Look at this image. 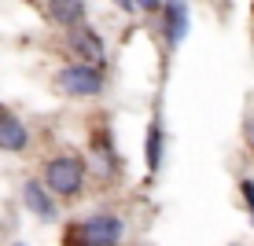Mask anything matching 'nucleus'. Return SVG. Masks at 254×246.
Segmentation results:
<instances>
[{
    "mask_svg": "<svg viewBox=\"0 0 254 246\" xmlns=\"http://www.w3.org/2000/svg\"><path fill=\"white\" fill-rule=\"evenodd\" d=\"M129 235V221L111 209H96V213L74 217L63 228V246H122Z\"/></svg>",
    "mask_w": 254,
    "mask_h": 246,
    "instance_id": "nucleus-1",
    "label": "nucleus"
},
{
    "mask_svg": "<svg viewBox=\"0 0 254 246\" xmlns=\"http://www.w3.org/2000/svg\"><path fill=\"white\" fill-rule=\"evenodd\" d=\"M89 162H85V154H48L45 162H41V184L56 195L59 202H74L85 195V184H89Z\"/></svg>",
    "mask_w": 254,
    "mask_h": 246,
    "instance_id": "nucleus-2",
    "label": "nucleus"
},
{
    "mask_svg": "<svg viewBox=\"0 0 254 246\" xmlns=\"http://www.w3.org/2000/svg\"><path fill=\"white\" fill-rule=\"evenodd\" d=\"M52 85L66 96V99H100L107 92V74L103 66H89V63H63L52 74Z\"/></svg>",
    "mask_w": 254,
    "mask_h": 246,
    "instance_id": "nucleus-3",
    "label": "nucleus"
},
{
    "mask_svg": "<svg viewBox=\"0 0 254 246\" xmlns=\"http://www.w3.org/2000/svg\"><path fill=\"white\" fill-rule=\"evenodd\" d=\"M66 48H70V55H74V63H89V66L107 63V41H103L100 30L89 26V22L66 33Z\"/></svg>",
    "mask_w": 254,
    "mask_h": 246,
    "instance_id": "nucleus-4",
    "label": "nucleus"
},
{
    "mask_svg": "<svg viewBox=\"0 0 254 246\" xmlns=\"http://www.w3.org/2000/svg\"><path fill=\"white\" fill-rule=\"evenodd\" d=\"M19 198H22V209H26L30 217H37L41 224H56V221H59V198L52 195L45 184H41V177L22 180Z\"/></svg>",
    "mask_w": 254,
    "mask_h": 246,
    "instance_id": "nucleus-5",
    "label": "nucleus"
},
{
    "mask_svg": "<svg viewBox=\"0 0 254 246\" xmlns=\"http://www.w3.org/2000/svg\"><path fill=\"white\" fill-rule=\"evenodd\" d=\"M30 147H33V129L11 107L0 103V151L4 154H26Z\"/></svg>",
    "mask_w": 254,
    "mask_h": 246,
    "instance_id": "nucleus-6",
    "label": "nucleus"
},
{
    "mask_svg": "<svg viewBox=\"0 0 254 246\" xmlns=\"http://www.w3.org/2000/svg\"><path fill=\"white\" fill-rule=\"evenodd\" d=\"M159 30H162V45L166 48H181L185 45V37H188V30H191V11H188V4H162V11H159Z\"/></svg>",
    "mask_w": 254,
    "mask_h": 246,
    "instance_id": "nucleus-7",
    "label": "nucleus"
},
{
    "mask_svg": "<svg viewBox=\"0 0 254 246\" xmlns=\"http://www.w3.org/2000/svg\"><path fill=\"white\" fill-rule=\"evenodd\" d=\"M85 162H89V173H100V177H115L118 173V151H115V136L111 133H96L92 136V147L89 154H85Z\"/></svg>",
    "mask_w": 254,
    "mask_h": 246,
    "instance_id": "nucleus-8",
    "label": "nucleus"
},
{
    "mask_svg": "<svg viewBox=\"0 0 254 246\" xmlns=\"http://www.w3.org/2000/svg\"><path fill=\"white\" fill-rule=\"evenodd\" d=\"M166 144H170V136H166V121H162V110L151 114V121H147V133H144V162H147V173H159L162 162H166Z\"/></svg>",
    "mask_w": 254,
    "mask_h": 246,
    "instance_id": "nucleus-9",
    "label": "nucleus"
},
{
    "mask_svg": "<svg viewBox=\"0 0 254 246\" xmlns=\"http://www.w3.org/2000/svg\"><path fill=\"white\" fill-rule=\"evenodd\" d=\"M41 15L70 33L89 22V4H81V0H56V4H41Z\"/></svg>",
    "mask_w": 254,
    "mask_h": 246,
    "instance_id": "nucleus-10",
    "label": "nucleus"
},
{
    "mask_svg": "<svg viewBox=\"0 0 254 246\" xmlns=\"http://www.w3.org/2000/svg\"><path fill=\"white\" fill-rule=\"evenodd\" d=\"M240 195H243V206H247V213L254 221V180H240Z\"/></svg>",
    "mask_w": 254,
    "mask_h": 246,
    "instance_id": "nucleus-11",
    "label": "nucleus"
},
{
    "mask_svg": "<svg viewBox=\"0 0 254 246\" xmlns=\"http://www.w3.org/2000/svg\"><path fill=\"white\" fill-rule=\"evenodd\" d=\"M243 136H247V144L254 147V114H247V125H243Z\"/></svg>",
    "mask_w": 254,
    "mask_h": 246,
    "instance_id": "nucleus-12",
    "label": "nucleus"
},
{
    "mask_svg": "<svg viewBox=\"0 0 254 246\" xmlns=\"http://www.w3.org/2000/svg\"><path fill=\"white\" fill-rule=\"evenodd\" d=\"M11 246H30V243H22V239H15V243H11Z\"/></svg>",
    "mask_w": 254,
    "mask_h": 246,
    "instance_id": "nucleus-13",
    "label": "nucleus"
}]
</instances>
